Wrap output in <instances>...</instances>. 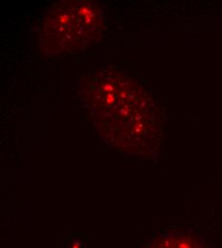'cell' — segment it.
<instances>
[{
  "label": "cell",
  "instance_id": "3",
  "mask_svg": "<svg viewBox=\"0 0 222 248\" xmlns=\"http://www.w3.org/2000/svg\"><path fill=\"white\" fill-rule=\"evenodd\" d=\"M167 243L169 248H167V244L165 242V245L155 248H199L196 244H193V242L188 239H171L167 240Z\"/></svg>",
  "mask_w": 222,
  "mask_h": 248
},
{
  "label": "cell",
  "instance_id": "1",
  "mask_svg": "<svg viewBox=\"0 0 222 248\" xmlns=\"http://www.w3.org/2000/svg\"><path fill=\"white\" fill-rule=\"evenodd\" d=\"M146 93L124 72L97 71L83 88V97L101 136L110 145L135 153L145 149L149 111Z\"/></svg>",
  "mask_w": 222,
  "mask_h": 248
},
{
  "label": "cell",
  "instance_id": "2",
  "mask_svg": "<svg viewBox=\"0 0 222 248\" xmlns=\"http://www.w3.org/2000/svg\"><path fill=\"white\" fill-rule=\"evenodd\" d=\"M101 9L93 2L63 1L46 14L39 34L40 50L61 56L89 47L102 27Z\"/></svg>",
  "mask_w": 222,
  "mask_h": 248
}]
</instances>
